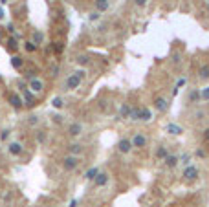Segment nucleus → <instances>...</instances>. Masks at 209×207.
I'll return each mask as SVG.
<instances>
[{
    "label": "nucleus",
    "instance_id": "obj_32",
    "mask_svg": "<svg viewBox=\"0 0 209 207\" xmlns=\"http://www.w3.org/2000/svg\"><path fill=\"white\" fill-rule=\"evenodd\" d=\"M73 73H75L81 81H83V79H84V75H86V72H84V70H77V72H73Z\"/></svg>",
    "mask_w": 209,
    "mask_h": 207
},
{
    "label": "nucleus",
    "instance_id": "obj_39",
    "mask_svg": "<svg viewBox=\"0 0 209 207\" xmlns=\"http://www.w3.org/2000/svg\"><path fill=\"white\" fill-rule=\"evenodd\" d=\"M7 31H9V33H15V26H13V24H7Z\"/></svg>",
    "mask_w": 209,
    "mask_h": 207
},
{
    "label": "nucleus",
    "instance_id": "obj_41",
    "mask_svg": "<svg viewBox=\"0 0 209 207\" xmlns=\"http://www.w3.org/2000/svg\"><path fill=\"white\" fill-rule=\"evenodd\" d=\"M178 62H180V55L176 53V55H174V64H178Z\"/></svg>",
    "mask_w": 209,
    "mask_h": 207
},
{
    "label": "nucleus",
    "instance_id": "obj_17",
    "mask_svg": "<svg viewBox=\"0 0 209 207\" xmlns=\"http://www.w3.org/2000/svg\"><path fill=\"white\" fill-rule=\"evenodd\" d=\"M152 119V112H151V108H147V106H143L141 108V121H151Z\"/></svg>",
    "mask_w": 209,
    "mask_h": 207
},
{
    "label": "nucleus",
    "instance_id": "obj_13",
    "mask_svg": "<svg viewBox=\"0 0 209 207\" xmlns=\"http://www.w3.org/2000/svg\"><path fill=\"white\" fill-rule=\"evenodd\" d=\"M167 132L173 134V136H180V134L184 132V128H182L180 125H176V123H169V125H167Z\"/></svg>",
    "mask_w": 209,
    "mask_h": 207
},
{
    "label": "nucleus",
    "instance_id": "obj_43",
    "mask_svg": "<svg viewBox=\"0 0 209 207\" xmlns=\"http://www.w3.org/2000/svg\"><path fill=\"white\" fill-rule=\"evenodd\" d=\"M204 138H206V139H209V128L206 130V132H204Z\"/></svg>",
    "mask_w": 209,
    "mask_h": 207
},
{
    "label": "nucleus",
    "instance_id": "obj_2",
    "mask_svg": "<svg viewBox=\"0 0 209 207\" xmlns=\"http://www.w3.org/2000/svg\"><path fill=\"white\" fill-rule=\"evenodd\" d=\"M28 88H29L33 94H40V92L44 90V81H42V79H39V77H31V81H29Z\"/></svg>",
    "mask_w": 209,
    "mask_h": 207
},
{
    "label": "nucleus",
    "instance_id": "obj_30",
    "mask_svg": "<svg viewBox=\"0 0 209 207\" xmlns=\"http://www.w3.org/2000/svg\"><path fill=\"white\" fill-rule=\"evenodd\" d=\"M37 141H39V143H44V141H46V136H44V132H42V130H39V132H37Z\"/></svg>",
    "mask_w": 209,
    "mask_h": 207
},
{
    "label": "nucleus",
    "instance_id": "obj_4",
    "mask_svg": "<svg viewBox=\"0 0 209 207\" xmlns=\"http://www.w3.org/2000/svg\"><path fill=\"white\" fill-rule=\"evenodd\" d=\"M184 178H185L187 182H195V180L198 178V169L193 167V165H187V167L184 169Z\"/></svg>",
    "mask_w": 209,
    "mask_h": 207
},
{
    "label": "nucleus",
    "instance_id": "obj_19",
    "mask_svg": "<svg viewBox=\"0 0 209 207\" xmlns=\"http://www.w3.org/2000/svg\"><path fill=\"white\" fill-rule=\"evenodd\" d=\"M167 156H169V152H167V149H165V147H158V149H156V158L165 160Z\"/></svg>",
    "mask_w": 209,
    "mask_h": 207
},
{
    "label": "nucleus",
    "instance_id": "obj_9",
    "mask_svg": "<svg viewBox=\"0 0 209 207\" xmlns=\"http://www.w3.org/2000/svg\"><path fill=\"white\" fill-rule=\"evenodd\" d=\"M154 106H156V110H158V112H167L169 103H167V99H163V97H156Z\"/></svg>",
    "mask_w": 209,
    "mask_h": 207
},
{
    "label": "nucleus",
    "instance_id": "obj_7",
    "mask_svg": "<svg viewBox=\"0 0 209 207\" xmlns=\"http://www.w3.org/2000/svg\"><path fill=\"white\" fill-rule=\"evenodd\" d=\"M68 134L73 136V138L81 136V134H83V125H81V123H72V125L68 127Z\"/></svg>",
    "mask_w": 209,
    "mask_h": 207
},
{
    "label": "nucleus",
    "instance_id": "obj_10",
    "mask_svg": "<svg viewBox=\"0 0 209 207\" xmlns=\"http://www.w3.org/2000/svg\"><path fill=\"white\" fill-rule=\"evenodd\" d=\"M94 183H95V187H105V185L108 183V174H106V172H99V174L95 176Z\"/></svg>",
    "mask_w": 209,
    "mask_h": 207
},
{
    "label": "nucleus",
    "instance_id": "obj_29",
    "mask_svg": "<svg viewBox=\"0 0 209 207\" xmlns=\"http://www.w3.org/2000/svg\"><path fill=\"white\" fill-rule=\"evenodd\" d=\"M77 62H79L81 66H83V64H88V57H86V55H79V57H77Z\"/></svg>",
    "mask_w": 209,
    "mask_h": 207
},
{
    "label": "nucleus",
    "instance_id": "obj_6",
    "mask_svg": "<svg viewBox=\"0 0 209 207\" xmlns=\"http://www.w3.org/2000/svg\"><path fill=\"white\" fill-rule=\"evenodd\" d=\"M79 84H81V79H79L75 73H72V75L66 79V90H75V88H79Z\"/></svg>",
    "mask_w": 209,
    "mask_h": 207
},
{
    "label": "nucleus",
    "instance_id": "obj_18",
    "mask_svg": "<svg viewBox=\"0 0 209 207\" xmlns=\"http://www.w3.org/2000/svg\"><path fill=\"white\" fill-rule=\"evenodd\" d=\"M95 9L101 13V11H106L108 9V0H95Z\"/></svg>",
    "mask_w": 209,
    "mask_h": 207
},
{
    "label": "nucleus",
    "instance_id": "obj_33",
    "mask_svg": "<svg viewBox=\"0 0 209 207\" xmlns=\"http://www.w3.org/2000/svg\"><path fill=\"white\" fill-rule=\"evenodd\" d=\"M182 161H184L185 165H189V163H191V154H184V156H182Z\"/></svg>",
    "mask_w": 209,
    "mask_h": 207
},
{
    "label": "nucleus",
    "instance_id": "obj_20",
    "mask_svg": "<svg viewBox=\"0 0 209 207\" xmlns=\"http://www.w3.org/2000/svg\"><path fill=\"white\" fill-rule=\"evenodd\" d=\"M97 174H99V169H97V167H92V169L84 174V178H86V180H95Z\"/></svg>",
    "mask_w": 209,
    "mask_h": 207
},
{
    "label": "nucleus",
    "instance_id": "obj_37",
    "mask_svg": "<svg viewBox=\"0 0 209 207\" xmlns=\"http://www.w3.org/2000/svg\"><path fill=\"white\" fill-rule=\"evenodd\" d=\"M134 4L140 6V7H145V6H147V0H134Z\"/></svg>",
    "mask_w": 209,
    "mask_h": 207
},
{
    "label": "nucleus",
    "instance_id": "obj_8",
    "mask_svg": "<svg viewBox=\"0 0 209 207\" xmlns=\"http://www.w3.org/2000/svg\"><path fill=\"white\" fill-rule=\"evenodd\" d=\"M7 152H9L11 156H20V154H22V145L17 143V141H13V143L7 145Z\"/></svg>",
    "mask_w": 209,
    "mask_h": 207
},
{
    "label": "nucleus",
    "instance_id": "obj_42",
    "mask_svg": "<svg viewBox=\"0 0 209 207\" xmlns=\"http://www.w3.org/2000/svg\"><path fill=\"white\" fill-rule=\"evenodd\" d=\"M68 207H77V200H72V204H70Z\"/></svg>",
    "mask_w": 209,
    "mask_h": 207
},
{
    "label": "nucleus",
    "instance_id": "obj_28",
    "mask_svg": "<svg viewBox=\"0 0 209 207\" xmlns=\"http://www.w3.org/2000/svg\"><path fill=\"white\" fill-rule=\"evenodd\" d=\"M7 48H9V50H17V39H15V37H11V39L7 40Z\"/></svg>",
    "mask_w": 209,
    "mask_h": 207
},
{
    "label": "nucleus",
    "instance_id": "obj_27",
    "mask_svg": "<svg viewBox=\"0 0 209 207\" xmlns=\"http://www.w3.org/2000/svg\"><path fill=\"white\" fill-rule=\"evenodd\" d=\"M200 97H202V101H209V86H206V88L200 92Z\"/></svg>",
    "mask_w": 209,
    "mask_h": 207
},
{
    "label": "nucleus",
    "instance_id": "obj_36",
    "mask_svg": "<svg viewBox=\"0 0 209 207\" xmlns=\"http://www.w3.org/2000/svg\"><path fill=\"white\" fill-rule=\"evenodd\" d=\"M195 154H196L198 158H206V150H204V149H198V150H196Z\"/></svg>",
    "mask_w": 209,
    "mask_h": 207
},
{
    "label": "nucleus",
    "instance_id": "obj_45",
    "mask_svg": "<svg viewBox=\"0 0 209 207\" xmlns=\"http://www.w3.org/2000/svg\"><path fill=\"white\" fill-rule=\"evenodd\" d=\"M0 2H2V4H6V2H7V0H0Z\"/></svg>",
    "mask_w": 209,
    "mask_h": 207
},
{
    "label": "nucleus",
    "instance_id": "obj_38",
    "mask_svg": "<svg viewBox=\"0 0 209 207\" xmlns=\"http://www.w3.org/2000/svg\"><path fill=\"white\" fill-rule=\"evenodd\" d=\"M185 83H187V79H180V81H178V84H176V88L180 90V88H182V86H184Z\"/></svg>",
    "mask_w": 209,
    "mask_h": 207
},
{
    "label": "nucleus",
    "instance_id": "obj_12",
    "mask_svg": "<svg viewBox=\"0 0 209 207\" xmlns=\"http://www.w3.org/2000/svg\"><path fill=\"white\" fill-rule=\"evenodd\" d=\"M130 114H132V108H130V105H121V108H119V117L121 119H129L130 117Z\"/></svg>",
    "mask_w": 209,
    "mask_h": 207
},
{
    "label": "nucleus",
    "instance_id": "obj_23",
    "mask_svg": "<svg viewBox=\"0 0 209 207\" xmlns=\"http://www.w3.org/2000/svg\"><path fill=\"white\" fill-rule=\"evenodd\" d=\"M51 106H53V108H62V106H64L62 97H53V99H51Z\"/></svg>",
    "mask_w": 209,
    "mask_h": 207
},
{
    "label": "nucleus",
    "instance_id": "obj_15",
    "mask_svg": "<svg viewBox=\"0 0 209 207\" xmlns=\"http://www.w3.org/2000/svg\"><path fill=\"white\" fill-rule=\"evenodd\" d=\"M11 66H13L15 70H20V68L24 66V59H22V57H18V55L11 57Z\"/></svg>",
    "mask_w": 209,
    "mask_h": 207
},
{
    "label": "nucleus",
    "instance_id": "obj_11",
    "mask_svg": "<svg viewBox=\"0 0 209 207\" xmlns=\"http://www.w3.org/2000/svg\"><path fill=\"white\" fill-rule=\"evenodd\" d=\"M9 103H11L13 108H22V105H24V101L17 94H9Z\"/></svg>",
    "mask_w": 209,
    "mask_h": 207
},
{
    "label": "nucleus",
    "instance_id": "obj_46",
    "mask_svg": "<svg viewBox=\"0 0 209 207\" xmlns=\"http://www.w3.org/2000/svg\"><path fill=\"white\" fill-rule=\"evenodd\" d=\"M0 81H2V77H0Z\"/></svg>",
    "mask_w": 209,
    "mask_h": 207
},
{
    "label": "nucleus",
    "instance_id": "obj_24",
    "mask_svg": "<svg viewBox=\"0 0 209 207\" xmlns=\"http://www.w3.org/2000/svg\"><path fill=\"white\" fill-rule=\"evenodd\" d=\"M130 119H134V121H141V108H132Z\"/></svg>",
    "mask_w": 209,
    "mask_h": 207
},
{
    "label": "nucleus",
    "instance_id": "obj_3",
    "mask_svg": "<svg viewBox=\"0 0 209 207\" xmlns=\"http://www.w3.org/2000/svg\"><path fill=\"white\" fill-rule=\"evenodd\" d=\"M77 165H79V158L73 156V154H70V156H66V158L62 160V167H64L66 171H73Z\"/></svg>",
    "mask_w": 209,
    "mask_h": 207
},
{
    "label": "nucleus",
    "instance_id": "obj_25",
    "mask_svg": "<svg viewBox=\"0 0 209 207\" xmlns=\"http://www.w3.org/2000/svg\"><path fill=\"white\" fill-rule=\"evenodd\" d=\"M198 99H202V97H200V90H195V92H191V95H189V101H191V103H196Z\"/></svg>",
    "mask_w": 209,
    "mask_h": 207
},
{
    "label": "nucleus",
    "instance_id": "obj_16",
    "mask_svg": "<svg viewBox=\"0 0 209 207\" xmlns=\"http://www.w3.org/2000/svg\"><path fill=\"white\" fill-rule=\"evenodd\" d=\"M178 161H180V160H178L176 156H173V154H169V156L165 158V165H167L169 169H174V167L178 165Z\"/></svg>",
    "mask_w": 209,
    "mask_h": 207
},
{
    "label": "nucleus",
    "instance_id": "obj_22",
    "mask_svg": "<svg viewBox=\"0 0 209 207\" xmlns=\"http://www.w3.org/2000/svg\"><path fill=\"white\" fill-rule=\"evenodd\" d=\"M24 48H26V51H29V53H33V51H37V48H39V46H37V44H35L33 40H28V42L24 44Z\"/></svg>",
    "mask_w": 209,
    "mask_h": 207
},
{
    "label": "nucleus",
    "instance_id": "obj_26",
    "mask_svg": "<svg viewBox=\"0 0 209 207\" xmlns=\"http://www.w3.org/2000/svg\"><path fill=\"white\" fill-rule=\"evenodd\" d=\"M200 77H202V79H209V64H206V66L200 68Z\"/></svg>",
    "mask_w": 209,
    "mask_h": 207
},
{
    "label": "nucleus",
    "instance_id": "obj_34",
    "mask_svg": "<svg viewBox=\"0 0 209 207\" xmlns=\"http://www.w3.org/2000/svg\"><path fill=\"white\" fill-rule=\"evenodd\" d=\"M7 136H9V130L6 128V130H2V134H0V139H2V141H6V139H7Z\"/></svg>",
    "mask_w": 209,
    "mask_h": 207
},
{
    "label": "nucleus",
    "instance_id": "obj_14",
    "mask_svg": "<svg viewBox=\"0 0 209 207\" xmlns=\"http://www.w3.org/2000/svg\"><path fill=\"white\" fill-rule=\"evenodd\" d=\"M68 150H70V154L79 156V154H83V145H79V143H72V145H68Z\"/></svg>",
    "mask_w": 209,
    "mask_h": 207
},
{
    "label": "nucleus",
    "instance_id": "obj_31",
    "mask_svg": "<svg viewBox=\"0 0 209 207\" xmlns=\"http://www.w3.org/2000/svg\"><path fill=\"white\" fill-rule=\"evenodd\" d=\"M99 17H101V15H99V11H97V9H95V11H92V13H90V20H92V22H94V20H97V18H99Z\"/></svg>",
    "mask_w": 209,
    "mask_h": 207
},
{
    "label": "nucleus",
    "instance_id": "obj_44",
    "mask_svg": "<svg viewBox=\"0 0 209 207\" xmlns=\"http://www.w3.org/2000/svg\"><path fill=\"white\" fill-rule=\"evenodd\" d=\"M4 18V11H2V7H0V20Z\"/></svg>",
    "mask_w": 209,
    "mask_h": 207
},
{
    "label": "nucleus",
    "instance_id": "obj_40",
    "mask_svg": "<svg viewBox=\"0 0 209 207\" xmlns=\"http://www.w3.org/2000/svg\"><path fill=\"white\" fill-rule=\"evenodd\" d=\"M51 119H53V121H55V123H61V116H53V117H51Z\"/></svg>",
    "mask_w": 209,
    "mask_h": 207
},
{
    "label": "nucleus",
    "instance_id": "obj_21",
    "mask_svg": "<svg viewBox=\"0 0 209 207\" xmlns=\"http://www.w3.org/2000/svg\"><path fill=\"white\" fill-rule=\"evenodd\" d=\"M42 40H44V33H42V31H33V42L39 46Z\"/></svg>",
    "mask_w": 209,
    "mask_h": 207
},
{
    "label": "nucleus",
    "instance_id": "obj_1",
    "mask_svg": "<svg viewBox=\"0 0 209 207\" xmlns=\"http://www.w3.org/2000/svg\"><path fill=\"white\" fill-rule=\"evenodd\" d=\"M132 149H134L132 139H129V138H121V139L118 141V150H119L121 154H129Z\"/></svg>",
    "mask_w": 209,
    "mask_h": 207
},
{
    "label": "nucleus",
    "instance_id": "obj_5",
    "mask_svg": "<svg viewBox=\"0 0 209 207\" xmlns=\"http://www.w3.org/2000/svg\"><path fill=\"white\" fill-rule=\"evenodd\" d=\"M132 145H134L136 149H143V147H147V138H145L141 132H138V134H134V138H132Z\"/></svg>",
    "mask_w": 209,
    "mask_h": 207
},
{
    "label": "nucleus",
    "instance_id": "obj_35",
    "mask_svg": "<svg viewBox=\"0 0 209 207\" xmlns=\"http://www.w3.org/2000/svg\"><path fill=\"white\" fill-rule=\"evenodd\" d=\"M39 123V117L37 116H29V125H37Z\"/></svg>",
    "mask_w": 209,
    "mask_h": 207
}]
</instances>
